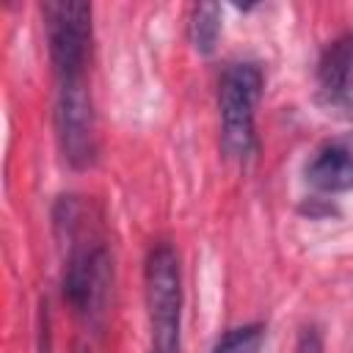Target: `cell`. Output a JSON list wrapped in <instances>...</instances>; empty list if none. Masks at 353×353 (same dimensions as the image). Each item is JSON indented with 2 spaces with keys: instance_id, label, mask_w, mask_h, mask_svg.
Returning a JSON list of instances; mask_svg holds the SVG:
<instances>
[{
  "instance_id": "obj_1",
  "label": "cell",
  "mask_w": 353,
  "mask_h": 353,
  "mask_svg": "<svg viewBox=\"0 0 353 353\" xmlns=\"http://www.w3.org/2000/svg\"><path fill=\"white\" fill-rule=\"evenodd\" d=\"M55 237L63 245V303L88 331H99L113 292V256L99 232V215L83 196H61L52 207Z\"/></svg>"
},
{
  "instance_id": "obj_2",
  "label": "cell",
  "mask_w": 353,
  "mask_h": 353,
  "mask_svg": "<svg viewBox=\"0 0 353 353\" xmlns=\"http://www.w3.org/2000/svg\"><path fill=\"white\" fill-rule=\"evenodd\" d=\"M149 353H182V268L168 240L152 243L143 259Z\"/></svg>"
},
{
  "instance_id": "obj_3",
  "label": "cell",
  "mask_w": 353,
  "mask_h": 353,
  "mask_svg": "<svg viewBox=\"0 0 353 353\" xmlns=\"http://www.w3.org/2000/svg\"><path fill=\"white\" fill-rule=\"evenodd\" d=\"M265 72L256 61H232L218 80L221 149L226 157L243 163L256 154V105L262 99Z\"/></svg>"
},
{
  "instance_id": "obj_4",
  "label": "cell",
  "mask_w": 353,
  "mask_h": 353,
  "mask_svg": "<svg viewBox=\"0 0 353 353\" xmlns=\"http://www.w3.org/2000/svg\"><path fill=\"white\" fill-rule=\"evenodd\" d=\"M47 52L58 83L85 80V66L91 61L94 44V11L88 3L77 0H50L41 6Z\"/></svg>"
},
{
  "instance_id": "obj_5",
  "label": "cell",
  "mask_w": 353,
  "mask_h": 353,
  "mask_svg": "<svg viewBox=\"0 0 353 353\" xmlns=\"http://www.w3.org/2000/svg\"><path fill=\"white\" fill-rule=\"evenodd\" d=\"M55 138L63 160L74 171H85L97 163V116L85 80L58 83L55 94Z\"/></svg>"
},
{
  "instance_id": "obj_6",
  "label": "cell",
  "mask_w": 353,
  "mask_h": 353,
  "mask_svg": "<svg viewBox=\"0 0 353 353\" xmlns=\"http://www.w3.org/2000/svg\"><path fill=\"white\" fill-rule=\"evenodd\" d=\"M303 179L317 193L353 190V132L323 141L303 165Z\"/></svg>"
},
{
  "instance_id": "obj_7",
  "label": "cell",
  "mask_w": 353,
  "mask_h": 353,
  "mask_svg": "<svg viewBox=\"0 0 353 353\" xmlns=\"http://www.w3.org/2000/svg\"><path fill=\"white\" fill-rule=\"evenodd\" d=\"M350 74H353V30L334 39L317 61V83L323 97L331 102Z\"/></svg>"
},
{
  "instance_id": "obj_8",
  "label": "cell",
  "mask_w": 353,
  "mask_h": 353,
  "mask_svg": "<svg viewBox=\"0 0 353 353\" xmlns=\"http://www.w3.org/2000/svg\"><path fill=\"white\" fill-rule=\"evenodd\" d=\"M188 36L196 52L210 55L221 39V6L218 3H199L188 19Z\"/></svg>"
},
{
  "instance_id": "obj_9",
  "label": "cell",
  "mask_w": 353,
  "mask_h": 353,
  "mask_svg": "<svg viewBox=\"0 0 353 353\" xmlns=\"http://www.w3.org/2000/svg\"><path fill=\"white\" fill-rule=\"evenodd\" d=\"M262 342H265V328L259 323H245V325L229 328L218 339L212 353H259Z\"/></svg>"
},
{
  "instance_id": "obj_10",
  "label": "cell",
  "mask_w": 353,
  "mask_h": 353,
  "mask_svg": "<svg viewBox=\"0 0 353 353\" xmlns=\"http://www.w3.org/2000/svg\"><path fill=\"white\" fill-rule=\"evenodd\" d=\"M295 353H325V345H323V334L314 323L303 325L298 331V339H295Z\"/></svg>"
},
{
  "instance_id": "obj_11",
  "label": "cell",
  "mask_w": 353,
  "mask_h": 353,
  "mask_svg": "<svg viewBox=\"0 0 353 353\" xmlns=\"http://www.w3.org/2000/svg\"><path fill=\"white\" fill-rule=\"evenodd\" d=\"M331 105H339V108H345V110H353V74L342 83V88L336 91V97L331 99Z\"/></svg>"
}]
</instances>
